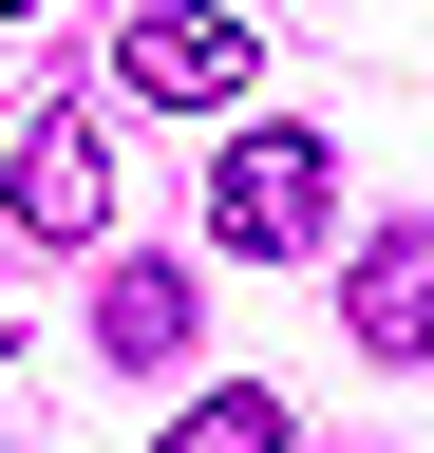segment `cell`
Segmentation results:
<instances>
[{
	"label": "cell",
	"instance_id": "1",
	"mask_svg": "<svg viewBox=\"0 0 434 453\" xmlns=\"http://www.w3.org/2000/svg\"><path fill=\"white\" fill-rule=\"evenodd\" d=\"M208 226H227L246 265H302L321 226H340V151H321V133H227V170H208Z\"/></svg>",
	"mask_w": 434,
	"mask_h": 453
},
{
	"label": "cell",
	"instance_id": "2",
	"mask_svg": "<svg viewBox=\"0 0 434 453\" xmlns=\"http://www.w3.org/2000/svg\"><path fill=\"white\" fill-rule=\"evenodd\" d=\"M264 76V38L227 19V0H133V19H114V95L133 113H227Z\"/></svg>",
	"mask_w": 434,
	"mask_h": 453
},
{
	"label": "cell",
	"instance_id": "3",
	"mask_svg": "<svg viewBox=\"0 0 434 453\" xmlns=\"http://www.w3.org/2000/svg\"><path fill=\"white\" fill-rule=\"evenodd\" d=\"M19 246H114V133H95V95L19 113Z\"/></svg>",
	"mask_w": 434,
	"mask_h": 453
},
{
	"label": "cell",
	"instance_id": "4",
	"mask_svg": "<svg viewBox=\"0 0 434 453\" xmlns=\"http://www.w3.org/2000/svg\"><path fill=\"white\" fill-rule=\"evenodd\" d=\"M340 321H359V359H434V226H377L340 265Z\"/></svg>",
	"mask_w": 434,
	"mask_h": 453
},
{
	"label": "cell",
	"instance_id": "5",
	"mask_svg": "<svg viewBox=\"0 0 434 453\" xmlns=\"http://www.w3.org/2000/svg\"><path fill=\"white\" fill-rule=\"evenodd\" d=\"M95 340L114 359H189V265H114L95 283Z\"/></svg>",
	"mask_w": 434,
	"mask_h": 453
},
{
	"label": "cell",
	"instance_id": "6",
	"mask_svg": "<svg viewBox=\"0 0 434 453\" xmlns=\"http://www.w3.org/2000/svg\"><path fill=\"white\" fill-rule=\"evenodd\" d=\"M151 453H284V396H246V378H227V396H189Z\"/></svg>",
	"mask_w": 434,
	"mask_h": 453
},
{
	"label": "cell",
	"instance_id": "7",
	"mask_svg": "<svg viewBox=\"0 0 434 453\" xmlns=\"http://www.w3.org/2000/svg\"><path fill=\"white\" fill-rule=\"evenodd\" d=\"M0 19H38V0H0Z\"/></svg>",
	"mask_w": 434,
	"mask_h": 453
}]
</instances>
